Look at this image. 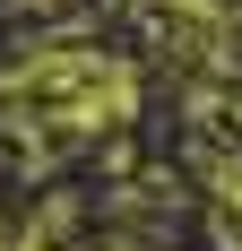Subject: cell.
Instances as JSON below:
<instances>
[{
  "label": "cell",
  "mask_w": 242,
  "mask_h": 251,
  "mask_svg": "<svg viewBox=\"0 0 242 251\" xmlns=\"http://www.w3.org/2000/svg\"><path fill=\"white\" fill-rule=\"evenodd\" d=\"M18 87H26L35 104H52L61 122H78V130H96V122H113V113H130V70H121V61H104V52H52V61H35Z\"/></svg>",
  "instance_id": "1"
}]
</instances>
